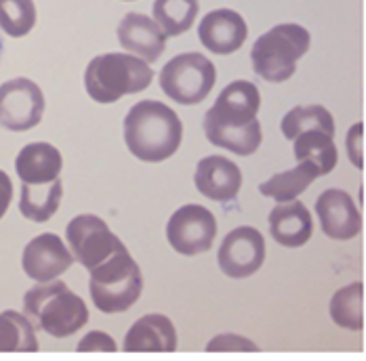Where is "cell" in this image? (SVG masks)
Listing matches in <instances>:
<instances>
[{
	"instance_id": "1",
	"label": "cell",
	"mask_w": 366,
	"mask_h": 361,
	"mask_svg": "<svg viewBox=\"0 0 366 361\" xmlns=\"http://www.w3.org/2000/svg\"><path fill=\"white\" fill-rule=\"evenodd\" d=\"M261 95L253 82L234 80L219 93L215 106L204 116L209 143L236 156H253L261 145V124L257 111Z\"/></svg>"
},
{
	"instance_id": "2",
	"label": "cell",
	"mask_w": 366,
	"mask_h": 361,
	"mask_svg": "<svg viewBox=\"0 0 366 361\" xmlns=\"http://www.w3.org/2000/svg\"><path fill=\"white\" fill-rule=\"evenodd\" d=\"M124 143L129 151L149 164H158L177 153L183 141V122L162 101L146 99L127 111Z\"/></svg>"
},
{
	"instance_id": "3",
	"label": "cell",
	"mask_w": 366,
	"mask_h": 361,
	"mask_svg": "<svg viewBox=\"0 0 366 361\" xmlns=\"http://www.w3.org/2000/svg\"><path fill=\"white\" fill-rule=\"evenodd\" d=\"M24 313L53 338H68L89 322V307L64 282H38L24 296Z\"/></svg>"
},
{
	"instance_id": "4",
	"label": "cell",
	"mask_w": 366,
	"mask_h": 361,
	"mask_svg": "<svg viewBox=\"0 0 366 361\" xmlns=\"http://www.w3.org/2000/svg\"><path fill=\"white\" fill-rule=\"evenodd\" d=\"M154 80L152 63L137 55L106 53L91 59L84 72V88L89 97L102 106L116 103L127 95L146 91Z\"/></svg>"
},
{
	"instance_id": "5",
	"label": "cell",
	"mask_w": 366,
	"mask_h": 361,
	"mask_svg": "<svg viewBox=\"0 0 366 361\" xmlns=\"http://www.w3.org/2000/svg\"><path fill=\"white\" fill-rule=\"evenodd\" d=\"M89 292L102 313L129 311L144 292V275L129 248H120L108 260L89 271Z\"/></svg>"
},
{
	"instance_id": "6",
	"label": "cell",
	"mask_w": 366,
	"mask_h": 361,
	"mask_svg": "<svg viewBox=\"0 0 366 361\" xmlns=\"http://www.w3.org/2000/svg\"><path fill=\"white\" fill-rule=\"evenodd\" d=\"M312 36L299 24H280L257 38L251 49L253 70L265 82H285L297 72L299 59L310 51Z\"/></svg>"
},
{
	"instance_id": "7",
	"label": "cell",
	"mask_w": 366,
	"mask_h": 361,
	"mask_svg": "<svg viewBox=\"0 0 366 361\" xmlns=\"http://www.w3.org/2000/svg\"><path fill=\"white\" fill-rule=\"evenodd\" d=\"M162 93L179 106L202 103L217 82V70L211 59L200 53H182L160 70Z\"/></svg>"
},
{
	"instance_id": "8",
	"label": "cell",
	"mask_w": 366,
	"mask_h": 361,
	"mask_svg": "<svg viewBox=\"0 0 366 361\" xmlns=\"http://www.w3.org/2000/svg\"><path fill=\"white\" fill-rule=\"evenodd\" d=\"M66 240L74 254V260H78L86 271L95 269L104 260H108L112 254L124 248L122 240L108 227L104 218L95 215H78L68 223Z\"/></svg>"
},
{
	"instance_id": "9",
	"label": "cell",
	"mask_w": 366,
	"mask_h": 361,
	"mask_svg": "<svg viewBox=\"0 0 366 361\" xmlns=\"http://www.w3.org/2000/svg\"><path fill=\"white\" fill-rule=\"evenodd\" d=\"M167 240L171 248L183 256L209 253L217 240V220L209 208L200 204H185L169 218Z\"/></svg>"
},
{
	"instance_id": "10",
	"label": "cell",
	"mask_w": 366,
	"mask_h": 361,
	"mask_svg": "<svg viewBox=\"0 0 366 361\" xmlns=\"http://www.w3.org/2000/svg\"><path fill=\"white\" fill-rule=\"evenodd\" d=\"M44 113V95L34 80L13 78L0 84V126L24 133L40 124Z\"/></svg>"
},
{
	"instance_id": "11",
	"label": "cell",
	"mask_w": 366,
	"mask_h": 361,
	"mask_svg": "<svg viewBox=\"0 0 366 361\" xmlns=\"http://www.w3.org/2000/svg\"><path fill=\"white\" fill-rule=\"evenodd\" d=\"M265 260V240L255 227H238L221 242L217 263L219 269L232 280H244L255 275Z\"/></svg>"
},
{
	"instance_id": "12",
	"label": "cell",
	"mask_w": 366,
	"mask_h": 361,
	"mask_svg": "<svg viewBox=\"0 0 366 361\" xmlns=\"http://www.w3.org/2000/svg\"><path fill=\"white\" fill-rule=\"evenodd\" d=\"M316 215L325 235L337 242H347L360 235L362 215L352 195L343 189H325L316 200Z\"/></svg>"
},
{
	"instance_id": "13",
	"label": "cell",
	"mask_w": 366,
	"mask_h": 361,
	"mask_svg": "<svg viewBox=\"0 0 366 361\" xmlns=\"http://www.w3.org/2000/svg\"><path fill=\"white\" fill-rule=\"evenodd\" d=\"M74 265L72 250L57 233H40L24 248L21 267L34 282H51Z\"/></svg>"
},
{
	"instance_id": "14",
	"label": "cell",
	"mask_w": 366,
	"mask_h": 361,
	"mask_svg": "<svg viewBox=\"0 0 366 361\" xmlns=\"http://www.w3.org/2000/svg\"><path fill=\"white\" fill-rule=\"evenodd\" d=\"M249 36L244 17L232 9H215L207 13L198 26V38L202 46L215 55L236 53Z\"/></svg>"
},
{
	"instance_id": "15",
	"label": "cell",
	"mask_w": 366,
	"mask_h": 361,
	"mask_svg": "<svg viewBox=\"0 0 366 361\" xmlns=\"http://www.w3.org/2000/svg\"><path fill=\"white\" fill-rule=\"evenodd\" d=\"M194 185L204 198L213 202H229L240 193L242 173L229 158L207 156L196 164Z\"/></svg>"
},
{
	"instance_id": "16",
	"label": "cell",
	"mask_w": 366,
	"mask_h": 361,
	"mask_svg": "<svg viewBox=\"0 0 366 361\" xmlns=\"http://www.w3.org/2000/svg\"><path fill=\"white\" fill-rule=\"evenodd\" d=\"M167 34L156 19L144 13H127L118 24V40L129 53L154 63L162 57L167 49Z\"/></svg>"
},
{
	"instance_id": "17",
	"label": "cell",
	"mask_w": 366,
	"mask_h": 361,
	"mask_svg": "<svg viewBox=\"0 0 366 361\" xmlns=\"http://www.w3.org/2000/svg\"><path fill=\"white\" fill-rule=\"evenodd\" d=\"M127 353H173L177 349V330L162 313L139 317L124 336Z\"/></svg>"
},
{
	"instance_id": "18",
	"label": "cell",
	"mask_w": 366,
	"mask_h": 361,
	"mask_svg": "<svg viewBox=\"0 0 366 361\" xmlns=\"http://www.w3.org/2000/svg\"><path fill=\"white\" fill-rule=\"evenodd\" d=\"M269 233L285 248H301L314 233V220L305 204L291 200L278 202L269 213Z\"/></svg>"
},
{
	"instance_id": "19",
	"label": "cell",
	"mask_w": 366,
	"mask_h": 361,
	"mask_svg": "<svg viewBox=\"0 0 366 361\" xmlns=\"http://www.w3.org/2000/svg\"><path fill=\"white\" fill-rule=\"evenodd\" d=\"M15 171L21 183L42 185L59 179L64 171V158L55 145L36 141L26 145L15 160Z\"/></svg>"
},
{
	"instance_id": "20",
	"label": "cell",
	"mask_w": 366,
	"mask_h": 361,
	"mask_svg": "<svg viewBox=\"0 0 366 361\" xmlns=\"http://www.w3.org/2000/svg\"><path fill=\"white\" fill-rule=\"evenodd\" d=\"M318 177H322L318 166L303 160V162H297V166L291 171L278 173L272 179L263 180L259 185V191L261 195L272 198L276 202H291V200H297Z\"/></svg>"
},
{
	"instance_id": "21",
	"label": "cell",
	"mask_w": 366,
	"mask_h": 361,
	"mask_svg": "<svg viewBox=\"0 0 366 361\" xmlns=\"http://www.w3.org/2000/svg\"><path fill=\"white\" fill-rule=\"evenodd\" d=\"M61 198H64L61 179H55L53 183H42V185L21 183L19 210L32 223H46L59 210Z\"/></svg>"
},
{
	"instance_id": "22",
	"label": "cell",
	"mask_w": 366,
	"mask_h": 361,
	"mask_svg": "<svg viewBox=\"0 0 366 361\" xmlns=\"http://www.w3.org/2000/svg\"><path fill=\"white\" fill-rule=\"evenodd\" d=\"M293 153L297 162H312L318 166L320 175L327 177L335 171L337 162H339V153H337V145H335V135H329L325 131L312 128L301 133L293 145Z\"/></svg>"
},
{
	"instance_id": "23",
	"label": "cell",
	"mask_w": 366,
	"mask_h": 361,
	"mask_svg": "<svg viewBox=\"0 0 366 361\" xmlns=\"http://www.w3.org/2000/svg\"><path fill=\"white\" fill-rule=\"evenodd\" d=\"M330 320L339 327L360 332L365 327V284L354 282L337 290L330 298Z\"/></svg>"
},
{
	"instance_id": "24",
	"label": "cell",
	"mask_w": 366,
	"mask_h": 361,
	"mask_svg": "<svg viewBox=\"0 0 366 361\" xmlns=\"http://www.w3.org/2000/svg\"><path fill=\"white\" fill-rule=\"evenodd\" d=\"M38 338L34 324L26 313H0V353H36Z\"/></svg>"
},
{
	"instance_id": "25",
	"label": "cell",
	"mask_w": 366,
	"mask_h": 361,
	"mask_svg": "<svg viewBox=\"0 0 366 361\" xmlns=\"http://www.w3.org/2000/svg\"><path fill=\"white\" fill-rule=\"evenodd\" d=\"M198 0H154V19L169 38L182 36L198 17Z\"/></svg>"
},
{
	"instance_id": "26",
	"label": "cell",
	"mask_w": 366,
	"mask_h": 361,
	"mask_svg": "<svg viewBox=\"0 0 366 361\" xmlns=\"http://www.w3.org/2000/svg\"><path fill=\"white\" fill-rule=\"evenodd\" d=\"M325 131L329 135H335V120L330 111L325 106H297L280 122V131L287 139L295 141L305 131Z\"/></svg>"
},
{
	"instance_id": "27",
	"label": "cell",
	"mask_w": 366,
	"mask_h": 361,
	"mask_svg": "<svg viewBox=\"0 0 366 361\" xmlns=\"http://www.w3.org/2000/svg\"><path fill=\"white\" fill-rule=\"evenodd\" d=\"M36 26L34 0H0V30L13 38H24Z\"/></svg>"
},
{
	"instance_id": "28",
	"label": "cell",
	"mask_w": 366,
	"mask_h": 361,
	"mask_svg": "<svg viewBox=\"0 0 366 361\" xmlns=\"http://www.w3.org/2000/svg\"><path fill=\"white\" fill-rule=\"evenodd\" d=\"M207 351L209 353H251V351H259V347L253 340L240 334H219L207 345Z\"/></svg>"
},
{
	"instance_id": "29",
	"label": "cell",
	"mask_w": 366,
	"mask_h": 361,
	"mask_svg": "<svg viewBox=\"0 0 366 361\" xmlns=\"http://www.w3.org/2000/svg\"><path fill=\"white\" fill-rule=\"evenodd\" d=\"M362 143H365V124H362V122H356V124L347 131L345 149H347L350 162H352L358 171L365 168V149H362Z\"/></svg>"
},
{
	"instance_id": "30",
	"label": "cell",
	"mask_w": 366,
	"mask_h": 361,
	"mask_svg": "<svg viewBox=\"0 0 366 361\" xmlns=\"http://www.w3.org/2000/svg\"><path fill=\"white\" fill-rule=\"evenodd\" d=\"M76 349H78L80 353H116V351H118V347H116V342H114V338H112L110 334L99 332V330L89 332V334L78 342Z\"/></svg>"
},
{
	"instance_id": "31",
	"label": "cell",
	"mask_w": 366,
	"mask_h": 361,
	"mask_svg": "<svg viewBox=\"0 0 366 361\" xmlns=\"http://www.w3.org/2000/svg\"><path fill=\"white\" fill-rule=\"evenodd\" d=\"M13 200V183L4 171H0V218L6 215Z\"/></svg>"
},
{
	"instance_id": "32",
	"label": "cell",
	"mask_w": 366,
	"mask_h": 361,
	"mask_svg": "<svg viewBox=\"0 0 366 361\" xmlns=\"http://www.w3.org/2000/svg\"><path fill=\"white\" fill-rule=\"evenodd\" d=\"M0 53H2V40H0Z\"/></svg>"
},
{
	"instance_id": "33",
	"label": "cell",
	"mask_w": 366,
	"mask_h": 361,
	"mask_svg": "<svg viewBox=\"0 0 366 361\" xmlns=\"http://www.w3.org/2000/svg\"><path fill=\"white\" fill-rule=\"evenodd\" d=\"M124 2H131V0H124Z\"/></svg>"
}]
</instances>
